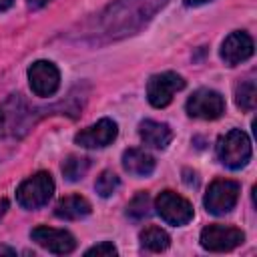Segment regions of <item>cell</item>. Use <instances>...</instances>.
Returning a JSON list of instances; mask_svg holds the SVG:
<instances>
[{"mask_svg":"<svg viewBox=\"0 0 257 257\" xmlns=\"http://www.w3.org/2000/svg\"><path fill=\"white\" fill-rule=\"evenodd\" d=\"M84 255H86V257H90V255H96V257H112V255H116V247H114L110 241H102V243L90 247Z\"/></svg>","mask_w":257,"mask_h":257,"instance_id":"21","label":"cell"},{"mask_svg":"<svg viewBox=\"0 0 257 257\" xmlns=\"http://www.w3.org/2000/svg\"><path fill=\"white\" fill-rule=\"evenodd\" d=\"M255 96H257V90H255V82L253 80H245V82L237 84V88H235V102H237L239 108L253 110L255 108Z\"/></svg>","mask_w":257,"mask_h":257,"instance_id":"18","label":"cell"},{"mask_svg":"<svg viewBox=\"0 0 257 257\" xmlns=\"http://www.w3.org/2000/svg\"><path fill=\"white\" fill-rule=\"evenodd\" d=\"M181 88H185L183 76H179L177 72H161L151 76L147 84V98L153 106L163 108L173 100V94Z\"/></svg>","mask_w":257,"mask_h":257,"instance_id":"7","label":"cell"},{"mask_svg":"<svg viewBox=\"0 0 257 257\" xmlns=\"http://www.w3.org/2000/svg\"><path fill=\"white\" fill-rule=\"evenodd\" d=\"M88 213H90V203L80 195L64 197L54 207V215L58 219H64V221H76V219L86 217Z\"/></svg>","mask_w":257,"mask_h":257,"instance_id":"15","label":"cell"},{"mask_svg":"<svg viewBox=\"0 0 257 257\" xmlns=\"http://www.w3.org/2000/svg\"><path fill=\"white\" fill-rule=\"evenodd\" d=\"M253 54V38L247 32L235 30L231 32L221 46V58L225 60V64L235 66L243 60H247Z\"/></svg>","mask_w":257,"mask_h":257,"instance_id":"12","label":"cell"},{"mask_svg":"<svg viewBox=\"0 0 257 257\" xmlns=\"http://www.w3.org/2000/svg\"><path fill=\"white\" fill-rule=\"evenodd\" d=\"M28 82L36 96H52L60 86V72L48 60H36L28 68Z\"/></svg>","mask_w":257,"mask_h":257,"instance_id":"9","label":"cell"},{"mask_svg":"<svg viewBox=\"0 0 257 257\" xmlns=\"http://www.w3.org/2000/svg\"><path fill=\"white\" fill-rule=\"evenodd\" d=\"M155 207H157V213L161 215V219L175 227L187 225L193 219V205L185 197H181L173 191H163L157 197Z\"/></svg>","mask_w":257,"mask_h":257,"instance_id":"6","label":"cell"},{"mask_svg":"<svg viewBox=\"0 0 257 257\" xmlns=\"http://www.w3.org/2000/svg\"><path fill=\"white\" fill-rule=\"evenodd\" d=\"M245 239L243 231L237 227H225V225H209L201 231V247L207 251H231L237 245H241Z\"/></svg>","mask_w":257,"mask_h":257,"instance_id":"8","label":"cell"},{"mask_svg":"<svg viewBox=\"0 0 257 257\" xmlns=\"http://www.w3.org/2000/svg\"><path fill=\"white\" fill-rule=\"evenodd\" d=\"M141 245L149 251H155V253L165 251L171 245V237L161 227H147L145 231H141Z\"/></svg>","mask_w":257,"mask_h":257,"instance_id":"16","label":"cell"},{"mask_svg":"<svg viewBox=\"0 0 257 257\" xmlns=\"http://www.w3.org/2000/svg\"><path fill=\"white\" fill-rule=\"evenodd\" d=\"M30 239L40 245L42 249L56 253V255H66L70 251H74L76 241L74 237L64 231V229H52V227H36L30 231Z\"/></svg>","mask_w":257,"mask_h":257,"instance_id":"10","label":"cell"},{"mask_svg":"<svg viewBox=\"0 0 257 257\" xmlns=\"http://www.w3.org/2000/svg\"><path fill=\"white\" fill-rule=\"evenodd\" d=\"M50 0H26V4H28V8H32V10H38V8H42V6H46Z\"/></svg>","mask_w":257,"mask_h":257,"instance_id":"22","label":"cell"},{"mask_svg":"<svg viewBox=\"0 0 257 257\" xmlns=\"http://www.w3.org/2000/svg\"><path fill=\"white\" fill-rule=\"evenodd\" d=\"M237 199H239V183L229 179H217L209 185L203 203L211 215H225L237 205Z\"/></svg>","mask_w":257,"mask_h":257,"instance_id":"4","label":"cell"},{"mask_svg":"<svg viewBox=\"0 0 257 257\" xmlns=\"http://www.w3.org/2000/svg\"><path fill=\"white\" fill-rule=\"evenodd\" d=\"M52 193H54L52 175L40 171L30 179H26L24 183H20V187L16 189V199L24 209H40L50 201Z\"/></svg>","mask_w":257,"mask_h":257,"instance_id":"3","label":"cell"},{"mask_svg":"<svg viewBox=\"0 0 257 257\" xmlns=\"http://www.w3.org/2000/svg\"><path fill=\"white\" fill-rule=\"evenodd\" d=\"M205 2H211V0H185L187 6H201V4H205Z\"/></svg>","mask_w":257,"mask_h":257,"instance_id":"24","label":"cell"},{"mask_svg":"<svg viewBox=\"0 0 257 257\" xmlns=\"http://www.w3.org/2000/svg\"><path fill=\"white\" fill-rule=\"evenodd\" d=\"M88 171V159H82V157H68L64 163H62V175L66 181L74 183V181H80Z\"/></svg>","mask_w":257,"mask_h":257,"instance_id":"17","label":"cell"},{"mask_svg":"<svg viewBox=\"0 0 257 257\" xmlns=\"http://www.w3.org/2000/svg\"><path fill=\"white\" fill-rule=\"evenodd\" d=\"M116 133H118V126H116L114 120L100 118L98 122H94L88 128L80 131L74 137V143L84 147V149H102V147L110 145L116 139Z\"/></svg>","mask_w":257,"mask_h":257,"instance_id":"11","label":"cell"},{"mask_svg":"<svg viewBox=\"0 0 257 257\" xmlns=\"http://www.w3.org/2000/svg\"><path fill=\"white\" fill-rule=\"evenodd\" d=\"M118 185H120V179L112 171H102L94 181V189L100 197H110L118 189Z\"/></svg>","mask_w":257,"mask_h":257,"instance_id":"19","label":"cell"},{"mask_svg":"<svg viewBox=\"0 0 257 257\" xmlns=\"http://www.w3.org/2000/svg\"><path fill=\"white\" fill-rule=\"evenodd\" d=\"M185 108H187V114L193 116V118L213 120V118H219L225 112V100L217 90L199 88L189 96Z\"/></svg>","mask_w":257,"mask_h":257,"instance_id":"5","label":"cell"},{"mask_svg":"<svg viewBox=\"0 0 257 257\" xmlns=\"http://www.w3.org/2000/svg\"><path fill=\"white\" fill-rule=\"evenodd\" d=\"M6 211H8V201H6V199H2V201H0V219L6 215Z\"/></svg>","mask_w":257,"mask_h":257,"instance_id":"23","label":"cell"},{"mask_svg":"<svg viewBox=\"0 0 257 257\" xmlns=\"http://www.w3.org/2000/svg\"><path fill=\"white\" fill-rule=\"evenodd\" d=\"M217 159L229 169H241L251 159V141L241 128H231L215 145Z\"/></svg>","mask_w":257,"mask_h":257,"instance_id":"1","label":"cell"},{"mask_svg":"<svg viewBox=\"0 0 257 257\" xmlns=\"http://www.w3.org/2000/svg\"><path fill=\"white\" fill-rule=\"evenodd\" d=\"M159 6V0H120L112 10V16H106V20H112L108 30L122 28V34H131V22L139 20L143 24Z\"/></svg>","mask_w":257,"mask_h":257,"instance_id":"2","label":"cell"},{"mask_svg":"<svg viewBox=\"0 0 257 257\" xmlns=\"http://www.w3.org/2000/svg\"><path fill=\"white\" fill-rule=\"evenodd\" d=\"M2 253H4V255H14V251L8 249V247H0V255H2Z\"/></svg>","mask_w":257,"mask_h":257,"instance_id":"26","label":"cell"},{"mask_svg":"<svg viewBox=\"0 0 257 257\" xmlns=\"http://www.w3.org/2000/svg\"><path fill=\"white\" fill-rule=\"evenodd\" d=\"M139 135H141L143 143L153 149H165L173 141L171 126L165 122H157V120H143L139 124Z\"/></svg>","mask_w":257,"mask_h":257,"instance_id":"13","label":"cell"},{"mask_svg":"<svg viewBox=\"0 0 257 257\" xmlns=\"http://www.w3.org/2000/svg\"><path fill=\"white\" fill-rule=\"evenodd\" d=\"M151 213V197L149 193H137L133 197V201L126 207V215L133 219H143Z\"/></svg>","mask_w":257,"mask_h":257,"instance_id":"20","label":"cell"},{"mask_svg":"<svg viewBox=\"0 0 257 257\" xmlns=\"http://www.w3.org/2000/svg\"><path fill=\"white\" fill-rule=\"evenodd\" d=\"M14 4V0H0V10H8Z\"/></svg>","mask_w":257,"mask_h":257,"instance_id":"25","label":"cell"},{"mask_svg":"<svg viewBox=\"0 0 257 257\" xmlns=\"http://www.w3.org/2000/svg\"><path fill=\"white\" fill-rule=\"evenodd\" d=\"M122 167L135 177H149L155 171V159L141 149H126L122 153Z\"/></svg>","mask_w":257,"mask_h":257,"instance_id":"14","label":"cell"}]
</instances>
